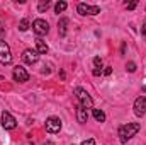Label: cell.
I'll return each instance as SVG.
<instances>
[{"instance_id":"cell-3","label":"cell","mask_w":146,"mask_h":145,"mask_svg":"<svg viewBox=\"0 0 146 145\" xmlns=\"http://www.w3.org/2000/svg\"><path fill=\"white\" fill-rule=\"evenodd\" d=\"M0 63L3 65H10L12 63V53H10V46L0 39Z\"/></svg>"},{"instance_id":"cell-20","label":"cell","mask_w":146,"mask_h":145,"mask_svg":"<svg viewBox=\"0 0 146 145\" xmlns=\"http://www.w3.org/2000/svg\"><path fill=\"white\" fill-rule=\"evenodd\" d=\"M82 145H95V140L94 138H87V140H83Z\"/></svg>"},{"instance_id":"cell-8","label":"cell","mask_w":146,"mask_h":145,"mask_svg":"<svg viewBox=\"0 0 146 145\" xmlns=\"http://www.w3.org/2000/svg\"><path fill=\"white\" fill-rule=\"evenodd\" d=\"M12 75H14V80H15V82H27V80H29L27 70H26L24 67H21V65H17V67L14 68Z\"/></svg>"},{"instance_id":"cell-19","label":"cell","mask_w":146,"mask_h":145,"mask_svg":"<svg viewBox=\"0 0 146 145\" xmlns=\"http://www.w3.org/2000/svg\"><path fill=\"white\" fill-rule=\"evenodd\" d=\"M94 65H95V68L102 70V58H100V56H95V58H94Z\"/></svg>"},{"instance_id":"cell-4","label":"cell","mask_w":146,"mask_h":145,"mask_svg":"<svg viewBox=\"0 0 146 145\" xmlns=\"http://www.w3.org/2000/svg\"><path fill=\"white\" fill-rule=\"evenodd\" d=\"M76 10L82 15H97V14H100V7L99 5H88V3H78Z\"/></svg>"},{"instance_id":"cell-11","label":"cell","mask_w":146,"mask_h":145,"mask_svg":"<svg viewBox=\"0 0 146 145\" xmlns=\"http://www.w3.org/2000/svg\"><path fill=\"white\" fill-rule=\"evenodd\" d=\"M76 119H78V123H87V119H88V113H87V109L83 108V106H76Z\"/></svg>"},{"instance_id":"cell-14","label":"cell","mask_w":146,"mask_h":145,"mask_svg":"<svg viewBox=\"0 0 146 145\" xmlns=\"http://www.w3.org/2000/svg\"><path fill=\"white\" fill-rule=\"evenodd\" d=\"M94 118L99 121V123H104L106 121V113L102 109H94Z\"/></svg>"},{"instance_id":"cell-13","label":"cell","mask_w":146,"mask_h":145,"mask_svg":"<svg viewBox=\"0 0 146 145\" xmlns=\"http://www.w3.org/2000/svg\"><path fill=\"white\" fill-rule=\"evenodd\" d=\"M36 48H37L36 51L39 53V55H46V53H48V50H49V48H48V44H46L41 38H37V39H36Z\"/></svg>"},{"instance_id":"cell-18","label":"cell","mask_w":146,"mask_h":145,"mask_svg":"<svg viewBox=\"0 0 146 145\" xmlns=\"http://www.w3.org/2000/svg\"><path fill=\"white\" fill-rule=\"evenodd\" d=\"M126 70L129 73H134L136 72V63H134V62H127V63H126Z\"/></svg>"},{"instance_id":"cell-23","label":"cell","mask_w":146,"mask_h":145,"mask_svg":"<svg viewBox=\"0 0 146 145\" xmlns=\"http://www.w3.org/2000/svg\"><path fill=\"white\" fill-rule=\"evenodd\" d=\"M112 73V67H106V70H104V75H110Z\"/></svg>"},{"instance_id":"cell-21","label":"cell","mask_w":146,"mask_h":145,"mask_svg":"<svg viewBox=\"0 0 146 145\" xmlns=\"http://www.w3.org/2000/svg\"><path fill=\"white\" fill-rule=\"evenodd\" d=\"M141 36L146 39V24H143V26H141Z\"/></svg>"},{"instance_id":"cell-6","label":"cell","mask_w":146,"mask_h":145,"mask_svg":"<svg viewBox=\"0 0 146 145\" xmlns=\"http://www.w3.org/2000/svg\"><path fill=\"white\" fill-rule=\"evenodd\" d=\"M61 130V119L56 118V116H49L46 119V132L49 133H58Z\"/></svg>"},{"instance_id":"cell-24","label":"cell","mask_w":146,"mask_h":145,"mask_svg":"<svg viewBox=\"0 0 146 145\" xmlns=\"http://www.w3.org/2000/svg\"><path fill=\"white\" fill-rule=\"evenodd\" d=\"M100 73H102V70H99V68H95V70H94V75H95V77H99Z\"/></svg>"},{"instance_id":"cell-9","label":"cell","mask_w":146,"mask_h":145,"mask_svg":"<svg viewBox=\"0 0 146 145\" xmlns=\"http://www.w3.org/2000/svg\"><path fill=\"white\" fill-rule=\"evenodd\" d=\"M22 60L27 63V65H33V63H36L37 60H39V53H37L36 50H24V53H22Z\"/></svg>"},{"instance_id":"cell-16","label":"cell","mask_w":146,"mask_h":145,"mask_svg":"<svg viewBox=\"0 0 146 145\" xmlns=\"http://www.w3.org/2000/svg\"><path fill=\"white\" fill-rule=\"evenodd\" d=\"M49 5H51V2H49V0H41V2H39V5H37V9H39V12H44V10H48V9H49Z\"/></svg>"},{"instance_id":"cell-1","label":"cell","mask_w":146,"mask_h":145,"mask_svg":"<svg viewBox=\"0 0 146 145\" xmlns=\"http://www.w3.org/2000/svg\"><path fill=\"white\" fill-rule=\"evenodd\" d=\"M139 128H141V125H139V123H127V125L119 126V130H117L119 140H121L122 144H126L129 138H133V137L139 132Z\"/></svg>"},{"instance_id":"cell-10","label":"cell","mask_w":146,"mask_h":145,"mask_svg":"<svg viewBox=\"0 0 146 145\" xmlns=\"http://www.w3.org/2000/svg\"><path fill=\"white\" fill-rule=\"evenodd\" d=\"M134 114L136 116H143L146 113V97L145 96H139L136 101H134Z\"/></svg>"},{"instance_id":"cell-17","label":"cell","mask_w":146,"mask_h":145,"mask_svg":"<svg viewBox=\"0 0 146 145\" xmlns=\"http://www.w3.org/2000/svg\"><path fill=\"white\" fill-rule=\"evenodd\" d=\"M29 29V19H22L21 22H19V31H27Z\"/></svg>"},{"instance_id":"cell-22","label":"cell","mask_w":146,"mask_h":145,"mask_svg":"<svg viewBox=\"0 0 146 145\" xmlns=\"http://www.w3.org/2000/svg\"><path fill=\"white\" fill-rule=\"evenodd\" d=\"M136 5H138V2H131V3H127V9H129V10H133Z\"/></svg>"},{"instance_id":"cell-12","label":"cell","mask_w":146,"mask_h":145,"mask_svg":"<svg viewBox=\"0 0 146 145\" xmlns=\"http://www.w3.org/2000/svg\"><path fill=\"white\" fill-rule=\"evenodd\" d=\"M66 29H68V19L61 17L58 21V33H60V36H66Z\"/></svg>"},{"instance_id":"cell-25","label":"cell","mask_w":146,"mask_h":145,"mask_svg":"<svg viewBox=\"0 0 146 145\" xmlns=\"http://www.w3.org/2000/svg\"><path fill=\"white\" fill-rule=\"evenodd\" d=\"M126 51V43H122V46H121V53H124Z\"/></svg>"},{"instance_id":"cell-26","label":"cell","mask_w":146,"mask_h":145,"mask_svg":"<svg viewBox=\"0 0 146 145\" xmlns=\"http://www.w3.org/2000/svg\"><path fill=\"white\" fill-rule=\"evenodd\" d=\"M44 145H54V144H53V142H46Z\"/></svg>"},{"instance_id":"cell-15","label":"cell","mask_w":146,"mask_h":145,"mask_svg":"<svg viewBox=\"0 0 146 145\" xmlns=\"http://www.w3.org/2000/svg\"><path fill=\"white\" fill-rule=\"evenodd\" d=\"M66 7H68V5H66V2H58V3L54 5V12H56V14H61V12H65V10H66Z\"/></svg>"},{"instance_id":"cell-5","label":"cell","mask_w":146,"mask_h":145,"mask_svg":"<svg viewBox=\"0 0 146 145\" xmlns=\"http://www.w3.org/2000/svg\"><path fill=\"white\" fill-rule=\"evenodd\" d=\"M33 31L36 33L37 36H44V34H48V31H49V24H48L44 19H36V21L33 22Z\"/></svg>"},{"instance_id":"cell-2","label":"cell","mask_w":146,"mask_h":145,"mask_svg":"<svg viewBox=\"0 0 146 145\" xmlns=\"http://www.w3.org/2000/svg\"><path fill=\"white\" fill-rule=\"evenodd\" d=\"M73 92H75V96H76L80 106H83L85 109H92L94 108V99L90 97V94H88L85 89H82V87H75Z\"/></svg>"},{"instance_id":"cell-7","label":"cell","mask_w":146,"mask_h":145,"mask_svg":"<svg viewBox=\"0 0 146 145\" xmlns=\"http://www.w3.org/2000/svg\"><path fill=\"white\" fill-rule=\"evenodd\" d=\"M2 126H3L5 130H14V128L17 126L15 118H14L9 111H3V113H2Z\"/></svg>"}]
</instances>
